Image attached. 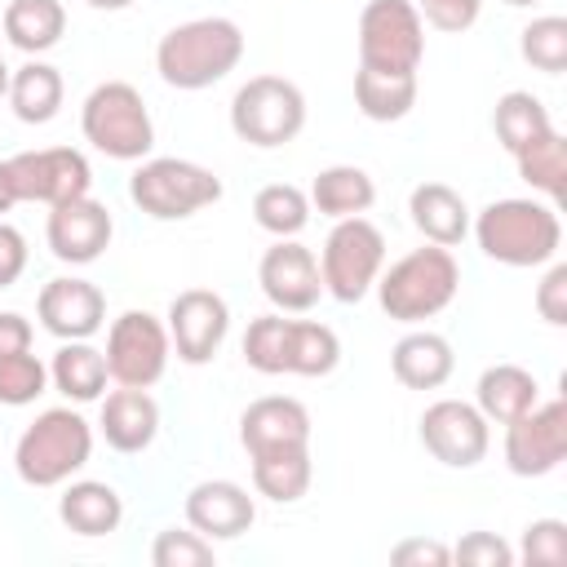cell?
I'll list each match as a JSON object with an SVG mask.
<instances>
[{
    "label": "cell",
    "instance_id": "cell-1",
    "mask_svg": "<svg viewBox=\"0 0 567 567\" xmlns=\"http://www.w3.org/2000/svg\"><path fill=\"white\" fill-rule=\"evenodd\" d=\"M244 58V27L235 18H190L159 35L155 44V71L168 89L199 93L226 80Z\"/></svg>",
    "mask_w": 567,
    "mask_h": 567
},
{
    "label": "cell",
    "instance_id": "cell-2",
    "mask_svg": "<svg viewBox=\"0 0 567 567\" xmlns=\"http://www.w3.org/2000/svg\"><path fill=\"white\" fill-rule=\"evenodd\" d=\"M483 257L501 261V266H514V270H527V266H549L563 248V221H558V208L554 204H540V199H523V195H509V199H492L474 221H470Z\"/></svg>",
    "mask_w": 567,
    "mask_h": 567
},
{
    "label": "cell",
    "instance_id": "cell-3",
    "mask_svg": "<svg viewBox=\"0 0 567 567\" xmlns=\"http://www.w3.org/2000/svg\"><path fill=\"white\" fill-rule=\"evenodd\" d=\"M377 301L394 323H425L434 315H443L456 292H461V266L452 257V248L425 244L403 252L390 270L377 275Z\"/></svg>",
    "mask_w": 567,
    "mask_h": 567
},
{
    "label": "cell",
    "instance_id": "cell-4",
    "mask_svg": "<svg viewBox=\"0 0 567 567\" xmlns=\"http://www.w3.org/2000/svg\"><path fill=\"white\" fill-rule=\"evenodd\" d=\"M93 456V425L75 408H44L13 443V470L27 487H62Z\"/></svg>",
    "mask_w": 567,
    "mask_h": 567
},
{
    "label": "cell",
    "instance_id": "cell-5",
    "mask_svg": "<svg viewBox=\"0 0 567 567\" xmlns=\"http://www.w3.org/2000/svg\"><path fill=\"white\" fill-rule=\"evenodd\" d=\"M80 133L93 151H102L106 159H120V164H137L155 146L151 106L142 102V93L128 80H106L84 97Z\"/></svg>",
    "mask_w": 567,
    "mask_h": 567
},
{
    "label": "cell",
    "instance_id": "cell-6",
    "mask_svg": "<svg viewBox=\"0 0 567 567\" xmlns=\"http://www.w3.org/2000/svg\"><path fill=\"white\" fill-rule=\"evenodd\" d=\"M128 199L155 221H182L221 199V177L195 159L146 155L128 177Z\"/></svg>",
    "mask_w": 567,
    "mask_h": 567
},
{
    "label": "cell",
    "instance_id": "cell-7",
    "mask_svg": "<svg viewBox=\"0 0 567 567\" xmlns=\"http://www.w3.org/2000/svg\"><path fill=\"white\" fill-rule=\"evenodd\" d=\"M230 128L261 151L288 146L306 128V93L284 75H252L230 97Z\"/></svg>",
    "mask_w": 567,
    "mask_h": 567
},
{
    "label": "cell",
    "instance_id": "cell-8",
    "mask_svg": "<svg viewBox=\"0 0 567 567\" xmlns=\"http://www.w3.org/2000/svg\"><path fill=\"white\" fill-rule=\"evenodd\" d=\"M385 270V235L368 217H341L332 221L323 252H319V279L323 292L341 306H354L372 292L377 275Z\"/></svg>",
    "mask_w": 567,
    "mask_h": 567
},
{
    "label": "cell",
    "instance_id": "cell-9",
    "mask_svg": "<svg viewBox=\"0 0 567 567\" xmlns=\"http://www.w3.org/2000/svg\"><path fill=\"white\" fill-rule=\"evenodd\" d=\"M425 58V22L412 0H368L359 13V66L416 75Z\"/></svg>",
    "mask_w": 567,
    "mask_h": 567
},
{
    "label": "cell",
    "instance_id": "cell-10",
    "mask_svg": "<svg viewBox=\"0 0 567 567\" xmlns=\"http://www.w3.org/2000/svg\"><path fill=\"white\" fill-rule=\"evenodd\" d=\"M106 372L115 385H142L151 390L173 359V341L164 319H155L151 310H124L111 319L106 328Z\"/></svg>",
    "mask_w": 567,
    "mask_h": 567
},
{
    "label": "cell",
    "instance_id": "cell-11",
    "mask_svg": "<svg viewBox=\"0 0 567 567\" xmlns=\"http://www.w3.org/2000/svg\"><path fill=\"white\" fill-rule=\"evenodd\" d=\"M9 164V182H13V195L27 199V204H66V199H80L89 195L93 186V168L84 159V151L75 146H40V151H18L4 159Z\"/></svg>",
    "mask_w": 567,
    "mask_h": 567
},
{
    "label": "cell",
    "instance_id": "cell-12",
    "mask_svg": "<svg viewBox=\"0 0 567 567\" xmlns=\"http://www.w3.org/2000/svg\"><path fill=\"white\" fill-rule=\"evenodd\" d=\"M421 447L447 470H474L492 447V421L465 399H434L421 412Z\"/></svg>",
    "mask_w": 567,
    "mask_h": 567
},
{
    "label": "cell",
    "instance_id": "cell-13",
    "mask_svg": "<svg viewBox=\"0 0 567 567\" xmlns=\"http://www.w3.org/2000/svg\"><path fill=\"white\" fill-rule=\"evenodd\" d=\"M567 456V399H540L505 425V470L518 478H545Z\"/></svg>",
    "mask_w": 567,
    "mask_h": 567
},
{
    "label": "cell",
    "instance_id": "cell-14",
    "mask_svg": "<svg viewBox=\"0 0 567 567\" xmlns=\"http://www.w3.org/2000/svg\"><path fill=\"white\" fill-rule=\"evenodd\" d=\"M168 341L173 354L190 368H204L217 359L226 332H230V306L213 288H186L168 301Z\"/></svg>",
    "mask_w": 567,
    "mask_h": 567
},
{
    "label": "cell",
    "instance_id": "cell-15",
    "mask_svg": "<svg viewBox=\"0 0 567 567\" xmlns=\"http://www.w3.org/2000/svg\"><path fill=\"white\" fill-rule=\"evenodd\" d=\"M257 284L266 292V301L284 315H306L315 310V301L323 297V279H319V257L297 244V239H275L261 261H257Z\"/></svg>",
    "mask_w": 567,
    "mask_h": 567
},
{
    "label": "cell",
    "instance_id": "cell-16",
    "mask_svg": "<svg viewBox=\"0 0 567 567\" xmlns=\"http://www.w3.org/2000/svg\"><path fill=\"white\" fill-rule=\"evenodd\" d=\"M111 235H115L111 208L97 204L93 195L53 204V208H49V221H44L49 252H53L58 261H66V266H89V261H97V257L111 248Z\"/></svg>",
    "mask_w": 567,
    "mask_h": 567
},
{
    "label": "cell",
    "instance_id": "cell-17",
    "mask_svg": "<svg viewBox=\"0 0 567 567\" xmlns=\"http://www.w3.org/2000/svg\"><path fill=\"white\" fill-rule=\"evenodd\" d=\"M35 319L58 341H89L106 323V297L97 284H89L80 275H62V279H49L40 288Z\"/></svg>",
    "mask_w": 567,
    "mask_h": 567
},
{
    "label": "cell",
    "instance_id": "cell-18",
    "mask_svg": "<svg viewBox=\"0 0 567 567\" xmlns=\"http://www.w3.org/2000/svg\"><path fill=\"white\" fill-rule=\"evenodd\" d=\"M182 514H186V527H195L208 540H239L257 518V501L235 478H204L186 492Z\"/></svg>",
    "mask_w": 567,
    "mask_h": 567
},
{
    "label": "cell",
    "instance_id": "cell-19",
    "mask_svg": "<svg viewBox=\"0 0 567 567\" xmlns=\"http://www.w3.org/2000/svg\"><path fill=\"white\" fill-rule=\"evenodd\" d=\"M239 443L248 456L310 447V412L292 394H261L239 412Z\"/></svg>",
    "mask_w": 567,
    "mask_h": 567
},
{
    "label": "cell",
    "instance_id": "cell-20",
    "mask_svg": "<svg viewBox=\"0 0 567 567\" xmlns=\"http://www.w3.org/2000/svg\"><path fill=\"white\" fill-rule=\"evenodd\" d=\"M97 430L106 439V447L124 452V456H137L155 443L159 434V403L151 399V390L142 385H120L102 399V416H97Z\"/></svg>",
    "mask_w": 567,
    "mask_h": 567
},
{
    "label": "cell",
    "instance_id": "cell-21",
    "mask_svg": "<svg viewBox=\"0 0 567 567\" xmlns=\"http://www.w3.org/2000/svg\"><path fill=\"white\" fill-rule=\"evenodd\" d=\"M58 518L75 536H111L124 523V496L102 478H66L58 496Z\"/></svg>",
    "mask_w": 567,
    "mask_h": 567
},
{
    "label": "cell",
    "instance_id": "cell-22",
    "mask_svg": "<svg viewBox=\"0 0 567 567\" xmlns=\"http://www.w3.org/2000/svg\"><path fill=\"white\" fill-rule=\"evenodd\" d=\"M456 368V354H452V341L443 332H430V328H416V332H403L390 350V372L403 390H439Z\"/></svg>",
    "mask_w": 567,
    "mask_h": 567
},
{
    "label": "cell",
    "instance_id": "cell-23",
    "mask_svg": "<svg viewBox=\"0 0 567 567\" xmlns=\"http://www.w3.org/2000/svg\"><path fill=\"white\" fill-rule=\"evenodd\" d=\"M408 213H412V226L425 235V244L456 248L470 235V204L447 182H421V186H412Z\"/></svg>",
    "mask_w": 567,
    "mask_h": 567
},
{
    "label": "cell",
    "instance_id": "cell-24",
    "mask_svg": "<svg viewBox=\"0 0 567 567\" xmlns=\"http://www.w3.org/2000/svg\"><path fill=\"white\" fill-rule=\"evenodd\" d=\"M540 403V381L518 368V363H492L478 372V385H474V408L496 421V425H509L514 416H523L527 408Z\"/></svg>",
    "mask_w": 567,
    "mask_h": 567
},
{
    "label": "cell",
    "instance_id": "cell-25",
    "mask_svg": "<svg viewBox=\"0 0 567 567\" xmlns=\"http://www.w3.org/2000/svg\"><path fill=\"white\" fill-rule=\"evenodd\" d=\"M306 195H310V208L341 221V217H363L377 204V182L359 164H328L315 173Z\"/></svg>",
    "mask_w": 567,
    "mask_h": 567
},
{
    "label": "cell",
    "instance_id": "cell-26",
    "mask_svg": "<svg viewBox=\"0 0 567 567\" xmlns=\"http://www.w3.org/2000/svg\"><path fill=\"white\" fill-rule=\"evenodd\" d=\"M0 31L13 49L40 58L66 35V9L62 0H9L0 13Z\"/></svg>",
    "mask_w": 567,
    "mask_h": 567
},
{
    "label": "cell",
    "instance_id": "cell-27",
    "mask_svg": "<svg viewBox=\"0 0 567 567\" xmlns=\"http://www.w3.org/2000/svg\"><path fill=\"white\" fill-rule=\"evenodd\" d=\"M9 106L22 124H49L58 111H62V97H66V84H62V71L31 58L22 62L18 71H9Z\"/></svg>",
    "mask_w": 567,
    "mask_h": 567
},
{
    "label": "cell",
    "instance_id": "cell-28",
    "mask_svg": "<svg viewBox=\"0 0 567 567\" xmlns=\"http://www.w3.org/2000/svg\"><path fill=\"white\" fill-rule=\"evenodd\" d=\"M49 381H53V390L62 399L93 403V399H102V390L111 381L106 354L97 346H89V341H62L58 354H53V363H49Z\"/></svg>",
    "mask_w": 567,
    "mask_h": 567
},
{
    "label": "cell",
    "instance_id": "cell-29",
    "mask_svg": "<svg viewBox=\"0 0 567 567\" xmlns=\"http://www.w3.org/2000/svg\"><path fill=\"white\" fill-rule=\"evenodd\" d=\"M354 106L372 124H394L416 106V75L399 71H354Z\"/></svg>",
    "mask_w": 567,
    "mask_h": 567
},
{
    "label": "cell",
    "instance_id": "cell-30",
    "mask_svg": "<svg viewBox=\"0 0 567 567\" xmlns=\"http://www.w3.org/2000/svg\"><path fill=\"white\" fill-rule=\"evenodd\" d=\"M252 461V487L257 496L275 501V505H292L310 492V478H315V461H310V447H288V452H261V456H248Z\"/></svg>",
    "mask_w": 567,
    "mask_h": 567
},
{
    "label": "cell",
    "instance_id": "cell-31",
    "mask_svg": "<svg viewBox=\"0 0 567 567\" xmlns=\"http://www.w3.org/2000/svg\"><path fill=\"white\" fill-rule=\"evenodd\" d=\"M549 128H554L549 106H545L536 93H527V89H509V93H501L496 106H492V133H496V142H501L509 155L523 151V146L536 142V137H545Z\"/></svg>",
    "mask_w": 567,
    "mask_h": 567
},
{
    "label": "cell",
    "instance_id": "cell-32",
    "mask_svg": "<svg viewBox=\"0 0 567 567\" xmlns=\"http://www.w3.org/2000/svg\"><path fill=\"white\" fill-rule=\"evenodd\" d=\"M514 164H518V177L532 190H540L549 204H558L567 195V137L558 128H549L545 137L514 151Z\"/></svg>",
    "mask_w": 567,
    "mask_h": 567
},
{
    "label": "cell",
    "instance_id": "cell-33",
    "mask_svg": "<svg viewBox=\"0 0 567 567\" xmlns=\"http://www.w3.org/2000/svg\"><path fill=\"white\" fill-rule=\"evenodd\" d=\"M252 221L275 239H297L310 221V195L292 182H270L252 195Z\"/></svg>",
    "mask_w": 567,
    "mask_h": 567
},
{
    "label": "cell",
    "instance_id": "cell-34",
    "mask_svg": "<svg viewBox=\"0 0 567 567\" xmlns=\"http://www.w3.org/2000/svg\"><path fill=\"white\" fill-rule=\"evenodd\" d=\"M341 363V337L319 319H292L288 377H328Z\"/></svg>",
    "mask_w": 567,
    "mask_h": 567
},
{
    "label": "cell",
    "instance_id": "cell-35",
    "mask_svg": "<svg viewBox=\"0 0 567 567\" xmlns=\"http://www.w3.org/2000/svg\"><path fill=\"white\" fill-rule=\"evenodd\" d=\"M288 337H292V319L284 310L252 319L244 332V363L261 377H288Z\"/></svg>",
    "mask_w": 567,
    "mask_h": 567
},
{
    "label": "cell",
    "instance_id": "cell-36",
    "mask_svg": "<svg viewBox=\"0 0 567 567\" xmlns=\"http://www.w3.org/2000/svg\"><path fill=\"white\" fill-rule=\"evenodd\" d=\"M518 53L527 66H536L545 75H563L567 71V18H558V13L532 18L518 31Z\"/></svg>",
    "mask_w": 567,
    "mask_h": 567
},
{
    "label": "cell",
    "instance_id": "cell-37",
    "mask_svg": "<svg viewBox=\"0 0 567 567\" xmlns=\"http://www.w3.org/2000/svg\"><path fill=\"white\" fill-rule=\"evenodd\" d=\"M44 390H49V368H44L31 350L0 354V403H4V408H27V403H35Z\"/></svg>",
    "mask_w": 567,
    "mask_h": 567
},
{
    "label": "cell",
    "instance_id": "cell-38",
    "mask_svg": "<svg viewBox=\"0 0 567 567\" xmlns=\"http://www.w3.org/2000/svg\"><path fill=\"white\" fill-rule=\"evenodd\" d=\"M213 540L199 536L195 527H164L151 545L155 567H213Z\"/></svg>",
    "mask_w": 567,
    "mask_h": 567
},
{
    "label": "cell",
    "instance_id": "cell-39",
    "mask_svg": "<svg viewBox=\"0 0 567 567\" xmlns=\"http://www.w3.org/2000/svg\"><path fill=\"white\" fill-rule=\"evenodd\" d=\"M514 558H523L532 567H563L567 563V523L563 518H532L523 527Z\"/></svg>",
    "mask_w": 567,
    "mask_h": 567
},
{
    "label": "cell",
    "instance_id": "cell-40",
    "mask_svg": "<svg viewBox=\"0 0 567 567\" xmlns=\"http://www.w3.org/2000/svg\"><path fill=\"white\" fill-rule=\"evenodd\" d=\"M452 563H461V567H514V549L496 532H465L452 545Z\"/></svg>",
    "mask_w": 567,
    "mask_h": 567
},
{
    "label": "cell",
    "instance_id": "cell-41",
    "mask_svg": "<svg viewBox=\"0 0 567 567\" xmlns=\"http://www.w3.org/2000/svg\"><path fill=\"white\" fill-rule=\"evenodd\" d=\"M421 22L434 31H470L478 22L483 0H412Z\"/></svg>",
    "mask_w": 567,
    "mask_h": 567
},
{
    "label": "cell",
    "instance_id": "cell-42",
    "mask_svg": "<svg viewBox=\"0 0 567 567\" xmlns=\"http://www.w3.org/2000/svg\"><path fill=\"white\" fill-rule=\"evenodd\" d=\"M536 315L554 328H567V266L549 261L545 279L536 284Z\"/></svg>",
    "mask_w": 567,
    "mask_h": 567
},
{
    "label": "cell",
    "instance_id": "cell-43",
    "mask_svg": "<svg viewBox=\"0 0 567 567\" xmlns=\"http://www.w3.org/2000/svg\"><path fill=\"white\" fill-rule=\"evenodd\" d=\"M390 563L394 567H447L452 563V549L434 536H408L390 549Z\"/></svg>",
    "mask_w": 567,
    "mask_h": 567
},
{
    "label": "cell",
    "instance_id": "cell-44",
    "mask_svg": "<svg viewBox=\"0 0 567 567\" xmlns=\"http://www.w3.org/2000/svg\"><path fill=\"white\" fill-rule=\"evenodd\" d=\"M27 270V235L0 217V288H13Z\"/></svg>",
    "mask_w": 567,
    "mask_h": 567
},
{
    "label": "cell",
    "instance_id": "cell-45",
    "mask_svg": "<svg viewBox=\"0 0 567 567\" xmlns=\"http://www.w3.org/2000/svg\"><path fill=\"white\" fill-rule=\"evenodd\" d=\"M31 319H22L18 310H0V354H18L31 350Z\"/></svg>",
    "mask_w": 567,
    "mask_h": 567
},
{
    "label": "cell",
    "instance_id": "cell-46",
    "mask_svg": "<svg viewBox=\"0 0 567 567\" xmlns=\"http://www.w3.org/2000/svg\"><path fill=\"white\" fill-rule=\"evenodd\" d=\"M13 204H18V195H13V182H9V164L0 159V217H4Z\"/></svg>",
    "mask_w": 567,
    "mask_h": 567
},
{
    "label": "cell",
    "instance_id": "cell-47",
    "mask_svg": "<svg viewBox=\"0 0 567 567\" xmlns=\"http://www.w3.org/2000/svg\"><path fill=\"white\" fill-rule=\"evenodd\" d=\"M89 9H102V13H120V9H128L133 0H84Z\"/></svg>",
    "mask_w": 567,
    "mask_h": 567
},
{
    "label": "cell",
    "instance_id": "cell-48",
    "mask_svg": "<svg viewBox=\"0 0 567 567\" xmlns=\"http://www.w3.org/2000/svg\"><path fill=\"white\" fill-rule=\"evenodd\" d=\"M9 93V66H4V58H0V97Z\"/></svg>",
    "mask_w": 567,
    "mask_h": 567
},
{
    "label": "cell",
    "instance_id": "cell-49",
    "mask_svg": "<svg viewBox=\"0 0 567 567\" xmlns=\"http://www.w3.org/2000/svg\"><path fill=\"white\" fill-rule=\"evenodd\" d=\"M509 9H527V4H540V0H505Z\"/></svg>",
    "mask_w": 567,
    "mask_h": 567
},
{
    "label": "cell",
    "instance_id": "cell-50",
    "mask_svg": "<svg viewBox=\"0 0 567 567\" xmlns=\"http://www.w3.org/2000/svg\"><path fill=\"white\" fill-rule=\"evenodd\" d=\"M0 35H4V31H0Z\"/></svg>",
    "mask_w": 567,
    "mask_h": 567
}]
</instances>
